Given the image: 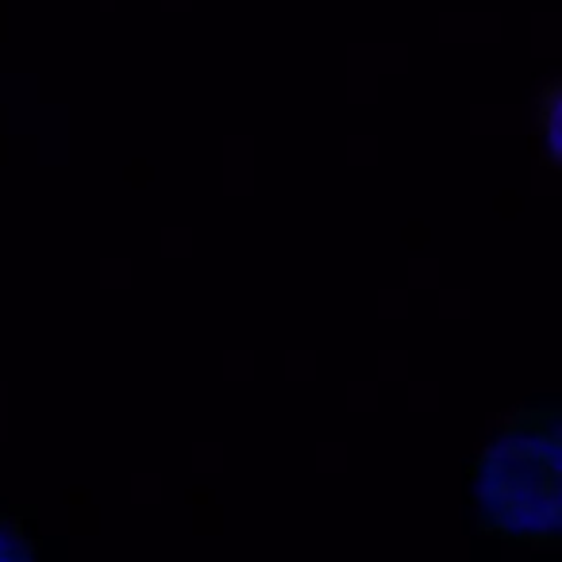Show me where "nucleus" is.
I'll return each instance as SVG.
<instances>
[{"mask_svg": "<svg viewBox=\"0 0 562 562\" xmlns=\"http://www.w3.org/2000/svg\"><path fill=\"white\" fill-rule=\"evenodd\" d=\"M477 528L508 543L554 551L562 543L559 408L513 413L470 462Z\"/></svg>", "mask_w": 562, "mask_h": 562, "instance_id": "1", "label": "nucleus"}, {"mask_svg": "<svg viewBox=\"0 0 562 562\" xmlns=\"http://www.w3.org/2000/svg\"><path fill=\"white\" fill-rule=\"evenodd\" d=\"M0 562H40V539L16 513L0 508Z\"/></svg>", "mask_w": 562, "mask_h": 562, "instance_id": "2", "label": "nucleus"}]
</instances>
